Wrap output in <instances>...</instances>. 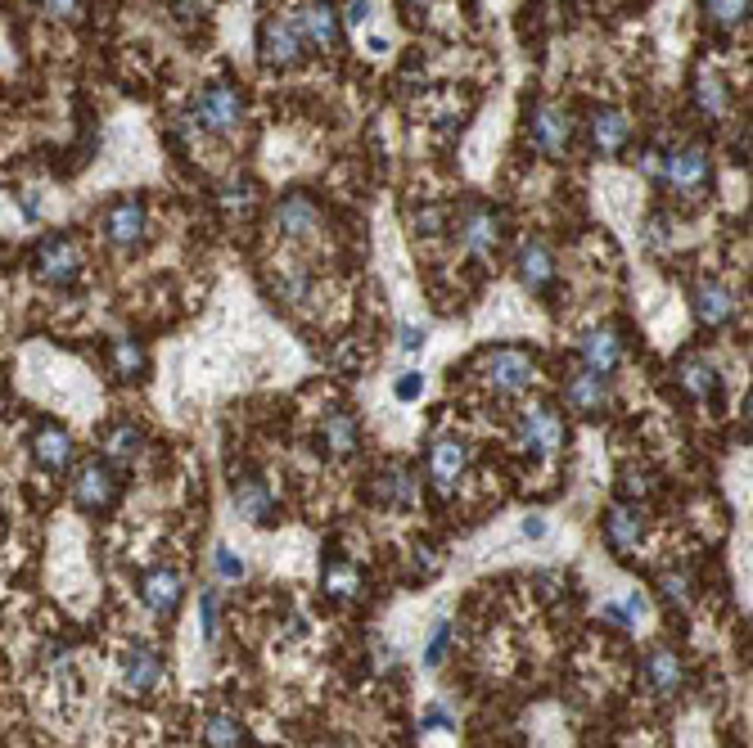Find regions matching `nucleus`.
I'll list each match as a JSON object with an SVG mask.
<instances>
[{
	"instance_id": "nucleus-34",
	"label": "nucleus",
	"mask_w": 753,
	"mask_h": 748,
	"mask_svg": "<svg viewBox=\"0 0 753 748\" xmlns=\"http://www.w3.org/2000/svg\"><path fill=\"white\" fill-rule=\"evenodd\" d=\"M700 10H704V19H709L713 28H722V32L749 23V0H700Z\"/></svg>"
},
{
	"instance_id": "nucleus-2",
	"label": "nucleus",
	"mask_w": 753,
	"mask_h": 748,
	"mask_svg": "<svg viewBox=\"0 0 753 748\" xmlns=\"http://www.w3.org/2000/svg\"><path fill=\"white\" fill-rule=\"evenodd\" d=\"M474 370H478V379H484L488 392H497V397H519V392H528L532 379H537V357H532L528 348L506 344V348H488L484 357H478Z\"/></svg>"
},
{
	"instance_id": "nucleus-35",
	"label": "nucleus",
	"mask_w": 753,
	"mask_h": 748,
	"mask_svg": "<svg viewBox=\"0 0 753 748\" xmlns=\"http://www.w3.org/2000/svg\"><path fill=\"white\" fill-rule=\"evenodd\" d=\"M659 591H663V600H668L672 608H691V604H695V582H691L686 568H668V573L659 577Z\"/></svg>"
},
{
	"instance_id": "nucleus-56",
	"label": "nucleus",
	"mask_w": 753,
	"mask_h": 748,
	"mask_svg": "<svg viewBox=\"0 0 753 748\" xmlns=\"http://www.w3.org/2000/svg\"><path fill=\"white\" fill-rule=\"evenodd\" d=\"M410 6H429V0H410Z\"/></svg>"
},
{
	"instance_id": "nucleus-42",
	"label": "nucleus",
	"mask_w": 753,
	"mask_h": 748,
	"mask_svg": "<svg viewBox=\"0 0 753 748\" xmlns=\"http://www.w3.org/2000/svg\"><path fill=\"white\" fill-rule=\"evenodd\" d=\"M375 6H379V0H348L344 14H338V19H344V23L357 32V28H366V23L375 19Z\"/></svg>"
},
{
	"instance_id": "nucleus-52",
	"label": "nucleus",
	"mask_w": 753,
	"mask_h": 748,
	"mask_svg": "<svg viewBox=\"0 0 753 748\" xmlns=\"http://www.w3.org/2000/svg\"><path fill=\"white\" fill-rule=\"evenodd\" d=\"M375 658H379V667H393V663H397V649H393L388 641H375Z\"/></svg>"
},
{
	"instance_id": "nucleus-49",
	"label": "nucleus",
	"mask_w": 753,
	"mask_h": 748,
	"mask_svg": "<svg viewBox=\"0 0 753 748\" xmlns=\"http://www.w3.org/2000/svg\"><path fill=\"white\" fill-rule=\"evenodd\" d=\"M420 730H456V717H447L442 708H429V713L420 717Z\"/></svg>"
},
{
	"instance_id": "nucleus-45",
	"label": "nucleus",
	"mask_w": 753,
	"mask_h": 748,
	"mask_svg": "<svg viewBox=\"0 0 753 748\" xmlns=\"http://www.w3.org/2000/svg\"><path fill=\"white\" fill-rule=\"evenodd\" d=\"M645 244H650V248H668V244H672V222H668L663 213H654V217L645 222Z\"/></svg>"
},
{
	"instance_id": "nucleus-29",
	"label": "nucleus",
	"mask_w": 753,
	"mask_h": 748,
	"mask_svg": "<svg viewBox=\"0 0 753 748\" xmlns=\"http://www.w3.org/2000/svg\"><path fill=\"white\" fill-rule=\"evenodd\" d=\"M141 451H145V429L141 424H131V420H113L104 433H100V455L109 460V464H135L141 460Z\"/></svg>"
},
{
	"instance_id": "nucleus-21",
	"label": "nucleus",
	"mask_w": 753,
	"mask_h": 748,
	"mask_svg": "<svg viewBox=\"0 0 753 748\" xmlns=\"http://www.w3.org/2000/svg\"><path fill=\"white\" fill-rule=\"evenodd\" d=\"M587 131H591V150H596L600 158H619V154L632 145V117H628L623 109H613V104L596 109L591 122H587Z\"/></svg>"
},
{
	"instance_id": "nucleus-47",
	"label": "nucleus",
	"mask_w": 753,
	"mask_h": 748,
	"mask_svg": "<svg viewBox=\"0 0 753 748\" xmlns=\"http://www.w3.org/2000/svg\"><path fill=\"white\" fill-rule=\"evenodd\" d=\"M663 158H668V150H659V145H650V150L641 154V176L659 185V176H663Z\"/></svg>"
},
{
	"instance_id": "nucleus-51",
	"label": "nucleus",
	"mask_w": 753,
	"mask_h": 748,
	"mask_svg": "<svg viewBox=\"0 0 753 748\" xmlns=\"http://www.w3.org/2000/svg\"><path fill=\"white\" fill-rule=\"evenodd\" d=\"M416 226H420V235H438V230H442V208H425V213L416 217Z\"/></svg>"
},
{
	"instance_id": "nucleus-14",
	"label": "nucleus",
	"mask_w": 753,
	"mask_h": 748,
	"mask_svg": "<svg viewBox=\"0 0 753 748\" xmlns=\"http://www.w3.org/2000/svg\"><path fill=\"white\" fill-rule=\"evenodd\" d=\"M564 406L573 416H582V420H600L609 406H613V383H609V375H596V370H569V379H564Z\"/></svg>"
},
{
	"instance_id": "nucleus-11",
	"label": "nucleus",
	"mask_w": 753,
	"mask_h": 748,
	"mask_svg": "<svg viewBox=\"0 0 753 748\" xmlns=\"http://www.w3.org/2000/svg\"><path fill=\"white\" fill-rule=\"evenodd\" d=\"M515 280L532 294V298H551L556 285H560V262L551 253V244L541 239H523L519 253H515Z\"/></svg>"
},
{
	"instance_id": "nucleus-5",
	"label": "nucleus",
	"mask_w": 753,
	"mask_h": 748,
	"mask_svg": "<svg viewBox=\"0 0 753 748\" xmlns=\"http://www.w3.org/2000/svg\"><path fill=\"white\" fill-rule=\"evenodd\" d=\"M185 122H190L194 131H208V135H231V131H240V122H244V95H240L231 82H208V86L194 95Z\"/></svg>"
},
{
	"instance_id": "nucleus-22",
	"label": "nucleus",
	"mask_w": 753,
	"mask_h": 748,
	"mask_svg": "<svg viewBox=\"0 0 753 748\" xmlns=\"http://www.w3.org/2000/svg\"><path fill=\"white\" fill-rule=\"evenodd\" d=\"M641 682H645L659 699H676L681 690H686V663H681L676 649L659 645V649H650L645 663H641Z\"/></svg>"
},
{
	"instance_id": "nucleus-16",
	"label": "nucleus",
	"mask_w": 753,
	"mask_h": 748,
	"mask_svg": "<svg viewBox=\"0 0 753 748\" xmlns=\"http://www.w3.org/2000/svg\"><path fill=\"white\" fill-rule=\"evenodd\" d=\"M469 469V442L460 433H442L429 442V483L438 492H451Z\"/></svg>"
},
{
	"instance_id": "nucleus-28",
	"label": "nucleus",
	"mask_w": 753,
	"mask_h": 748,
	"mask_svg": "<svg viewBox=\"0 0 753 748\" xmlns=\"http://www.w3.org/2000/svg\"><path fill=\"white\" fill-rule=\"evenodd\" d=\"M320 591H325L334 604H353V600H362V591H366V573H362L353 560H344V555H329L325 568H320Z\"/></svg>"
},
{
	"instance_id": "nucleus-26",
	"label": "nucleus",
	"mask_w": 753,
	"mask_h": 748,
	"mask_svg": "<svg viewBox=\"0 0 753 748\" xmlns=\"http://www.w3.org/2000/svg\"><path fill=\"white\" fill-rule=\"evenodd\" d=\"M691 311H695V320H700L704 329H726V325L735 320L740 303H735V294H731L722 280H700L695 294H691Z\"/></svg>"
},
{
	"instance_id": "nucleus-37",
	"label": "nucleus",
	"mask_w": 753,
	"mask_h": 748,
	"mask_svg": "<svg viewBox=\"0 0 753 748\" xmlns=\"http://www.w3.org/2000/svg\"><path fill=\"white\" fill-rule=\"evenodd\" d=\"M217 623H222V600H217V591H203L199 595V632H203V641H217Z\"/></svg>"
},
{
	"instance_id": "nucleus-39",
	"label": "nucleus",
	"mask_w": 753,
	"mask_h": 748,
	"mask_svg": "<svg viewBox=\"0 0 753 748\" xmlns=\"http://www.w3.org/2000/svg\"><path fill=\"white\" fill-rule=\"evenodd\" d=\"M447 645H451V623L438 618V623H434V636H429V645H425V667H442Z\"/></svg>"
},
{
	"instance_id": "nucleus-24",
	"label": "nucleus",
	"mask_w": 753,
	"mask_h": 748,
	"mask_svg": "<svg viewBox=\"0 0 753 748\" xmlns=\"http://www.w3.org/2000/svg\"><path fill=\"white\" fill-rule=\"evenodd\" d=\"M276 230L285 239H312L320 230V203L307 194V189H289L281 203H276Z\"/></svg>"
},
{
	"instance_id": "nucleus-15",
	"label": "nucleus",
	"mask_w": 753,
	"mask_h": 748,
	"mask_svg": "<svg viewBox=\"0 0 753 748\" xmlns=\"http://www.w3.org/2000/svg\"><path fill=\"white\" fill-rule=\"evenodd\" d=\"M600 532H604V546H609L613 555H619V560H632L637 546L645 541V514H641V505L613 501V505L604 510V519H600Z\"/></svg>"
},
{
	"instance_id": "nucleus-41",
	"label": "nucleus",
	"mask_w": 753,
	"mask_h": 748,
	"mask_svg": "<svg viewBox=\"0 0 753 748\" xmlns=\"http://www.w3.org/2000/svg\"><path fill=\"white\" fill-rule=\"evenodd\" d=\"M167 10L181 19V23H199L213 14V0H167Z\"/></svg>"
},
{
	"instance_id": "nucleus-44",
	"label": "nucleus",
	"mask_w": 753,
	"mask_h": 748,
	"mask_svg": "<svg viewBox=\"0 0 753 748\" xmlns=\"http://www.w3.org/2000/svg\"><path fill=\"white\" fill-rule=\"evenodd\" d=\"M416 573L420 577H438L442 573V555H438V546H429V541H420V546H416Z\"/></svg>"
},
{
	"instance_id": "nucleus-20",
	"label": "nucleus",
	"mask_w": 753,
	"mask_h": 748,
	"mask_svg": "<svg viewBox=\"0 0 753 748\" xmlns=\"http://www.w3.org/2000/svg\"><path fill=\"white\" fill-rule=\"evenodd\" d=\"M181 600H185V577L176 568L159 564L150 573H141V604L150 608L154 618H172L181 608Z\"/></svg>"
},
{
	"instance_id": "nucleus-13",
	"label": "nucleus",
	"mask_w": 753,
	"mask_h": 748,
	"mask_svg": "<svg viewBox=\"0 0 753 748\" xmlns=\"http://www.w3.org/2000/svg\"><path fill=\"white\" fill-rule=\"evenodd\" d=\"M370 496L384 510H416V501H420V469H410L401 460H388L384 469L370 473Z\"/></svg>"
},
{
	"instance_id": "nucleus-43",
	"label": "nucleus",
	"mask_w": 753,
	"mask_h": 748,
	"mask_svg": "<svg viewBox=\"0 0 753 748\" xmlns=\"http://www.w3.org/2000/svg\"><path fill=\"white\" fill-rule=\"evenodd\" d=\"M425 338H429L425 325H397V348H401L406 357H416V352L425 348Z\"/></svg>"
},
{
	"instance_id": "nucleus-48",
	"label": "nucleus",
	"mask_w": 753,
	"mask_h": 748,
	"mask_svg": "<svg viewBox=\"0 0 753 748\" xmlns=\"http://www.w3.org/2000/svg\"><path fill=\"white\" fill-rule=\"evenodd\" d=\"M731 163H749V122H740L735 131H731Z\"/></svg>"
},
{
	"instance_id": "nucleus-32",
	"label": "nucleus",
	"mask_w": 753,
	"mask_h": 748,
	"mask_svg": "<svg viewBox=\"0 0 753 748\" xmlns=\"http://www.w3.org/2000/svg\"><path fill=\"white\" fill-rule=\"evenodd\" d=\"M203 748H248V730L235 717H203Z\"/></svg>"
},
{
	"instance_id": "nucleus-10",
	"label": "nucleus",
	"mask_w": 753,
	"mask_h": 748,
	"mask_svg": "<svg viewBox=\"0 0 753 748\" xmlns=\"http://www.w3.org/2000/svg\"><path fill=\"white\" fill-rule=\"evenodd\" d=\"M303 50H307V45H303L294 19L266 14V19L257 23V63L271 68V73H285V68H294V63L303 59Z\"/></svg>"
},
{
	"instance_id": "nucleus-54",
	"label": "nucleus",
	"mask_w": 753,
	"mask_h": 748,
	"mask_svg": "<svg viewBox=\"0 0 753 748\" xmlns=\"http://www.w3.org/2000/svg\"><path fill=\"white\" fill-rule=\"evenodd\" d=\"M523 536H528V541H541V536H546V523H541V519H528V523H523Z\"/></svg>"
},
{
	"instance_id": "nucleus-25",
	"label": "nucleus",
	"mask_w": 753,
	"mask_h": 748,
	"mask_svg": "<svg viewBox=\"0 0 753 748\" xmlns=\"http://www.w3.org/2000/svg\"><path fill=\"white\" fill-rule=\"evenodd\" d=\"M676 388L686 392V397H695V401H722V370L709 361V357H700V352H686L676 361Z\"/></svg>"
},
{
	"instance_id": "nucleus-31",
	"label": "nucleus",
	"mask_w": 753,
	"mask_h": 748,
	"mask_svg": "<svg viewBox=\"0 0 753 748\" xmlns=\"http://www.w3.org/2000/svg\"><path fill=\"white\" fill-rule=\"evenodd\" d=\"M691 91H695V109H700V117H704V122H722V117H726V109H731V91H726L722 73H713V68H700Z\"/></svg>"
},
{
	"instance_id": "nucleus-3",
	"label": "nucleus",
	"mask_w": 753,
	"mask_h": 748,
	"mask_svg": "<svg viewBox=\"0 0 753 748\" xmlns=\"http://www.w3.org/2000/svg\"><path fill=\"white\" fill-rule=\"evenodd\" d=\"M82 244L73 235H41L37 248H32V276L45 285V289H73L78 276H82Z\"/></svg>"
},
{
	"instance_id": "nucleus-50",
	"label": "nucleus",
	"mask_w": 753,
	"mask_h": 748,
	"mask_svg": "<svg viewBox=\"0 0 753 748\" xmlns=\"http://www.w3.org/2000/svg\"><path fill=\"white\" fill-rule=\"evenodd\" d=\"M600 614H604V618H609L613 627H623V632H628V627H637V618L628 614V608H623V604H604V608H600Z\"/></svg>"
},
{
	"instance_id": "nucleus-12",
	"label": "nucleus",
	"mask_w": 753,
	"mask_h": 748,
	"mask_svg": "<svg viewBox=\"0 0 753 748\" xmlns=\"http://www.w3.org/2000/svg\"><path fill=\"white\" fill-rule=\"evenodd\" d=\"M28 455L41 473H68V464H73V455H78V442L59 420H37L32 433H28Z\"/></svg>"
},
{
	"instance_id": "nucleus-6",
	"label": "nucleus",
	"mask_w": 753,
	"mask_h": 748,
	"mask_svg": "<svg viewBox=\"0 0 753 748\" xmlns=\"http://www.w3.org/2000/svg\"><path fill=\"white\" fill-rule=\"evenodd\" d=\"M659 185L676 198H700L709 185H713V158L704 145H681V150H668L663 158V176Z\"/></svg>"
},
{
	"instance_id": "nucleus-1",
	"label": "nucleus",
	"mask_w": 753,
	"mask_h": 748,
	"mask_svg": "<svg viewBox=\"0 0 753 748\" xmlns=\"http://www.w3.org/2000/svg\"><path fill=\"white\" fill-rule=\"evenodd\" d=\"M122 488H126V483H122V469L109 464L104 455H95V460H87V464L73 469L68 496H73V505H78L82 514L100 519V514H109V510L122 501Z\"/></svg>"
},
{
	"instance_id": "nucleus-27",
	"label": "nucleus",
	"mask_w": 753,
	"mask_h": 748,
	"mask_svg": "<svg viewBox=\"0 0 753 748\" xmlns=\"http://www.w3.org/2000/svg\"><path fill=\"white\" fill-rule=\"evenodd\" d=\"M159 676H163V654H159L154 645L135 641V645L122 654V690L150 695V690L159 686Z\"/></svg>"
},
{
	"instance_id": "nucleus-19",
	"label": "nucleus",
	"mask_w": 753,
	"mask_h": 748,
	"mask_svg": "<svg viewBox=\"0 0 753 748\" xmlns=\"http://www.w3.org/2000/svg\"><path fill=\"white\" fill-rule=\"evenodd\" d=\"M294 28H298L303 45H312V50H334L338 37H344V19H338V10L329 6V0H307V6L294 14Z\"/></svg>"
},
{
	"instance_id": "nucleus-17",
	"label": "nucleus",
	"mask_w": 753,
	"mask_h": 748,
	"mask_svg": "<svg viewBox=\"0 0 753 748\" xmlns=\"http://www.w3.org/2000/svg\"><path fill=\"white\" fill-rule=\"evenodd\" d=\"M623 357H628L623 334L613 329V325H596V329H587V334L578 338V361H582V370L613 375V370L623 366Z\"/></svg>"
},
{
	"instance_id": "nucleus-40",
	"label": "nucleus",
	"mask_w": 753,
	"mask_h": 748,
	"mask_svg": "<svg viewBox=\"0 0 753 748\" xmlns=\"http://www.w3.org/2000/svg\"><path fill=\"white\" fill-rule=\"evenodd\" d=\"M393 397H397V401H420V397H425V375H420V370H401V375L393 379Z\"/></svg>"
},
{
	"instance_id": "nucleus-53",
	"label": "nucleus",
	"mask_w": 753,
	"mask_h": 748,
	"mask_svg": "<svg viewBox=\"0 0 753 748\" xmlns=\"http://www.w3.org/2000/svg\"><path fill=\"white\" fill-rule=\"evenodd\" d=\"M19 208H23V217H28V222H37V217H41V203H37L32 194H23V198H19Z\"/></svg>"
},
{
	"instance_id": "nucleus-38",
	"label": "nucleus",
	"mask_w": 753,
	"mask_h": 748,
	"mask_svg": "<svg viewBox=\"0 0 753 748\" xmlns=\"http://www.w3.org/2000/svg\"><path fill=\"white\" fill-rule=\"evenodd\" d=\"M213 573H217L222 582H244V577H248V564H244L231 546H217V551H213Z\"/></svg>"
},
{
	"instance_id": "nucleus-33",
	"label": "nucleus",
	"mask_w": 753,
	"mask_h": 748,
	"mask_svg": "<svg viewBox=\"0 0 753 748\" xmlns=\"http://www.w3.org/2000/svg\"><path fill=\"white\" fill-rule=\"evenodd\" d=\"M217 203L226 213H253V203H257V185L248 181V176H231V181H222L217 185Z\"/></svg>"
},
{
	"instance_id": "nucleus-30",
	"label": "nucleus",
	"mask_w": 753,
	"mask_h": 748,
	"mask_svg": "<svg viewBox=\"0 0 753 748\" xmlns=\"http://www.w3.org/2000/svg\"><path fill=\"white\" fill-rule=\"evenodd\" d=\"M104 361H109L113 379H122V383H141L150 375V352L141 338H109Z\"/></svg>"
},
{
	"instance_id": "nucleus-23",
	"label": "nucleus",
	"mask_w": 753,
	"mask_h": 748,
	"mask_svg": "<svg viewBox=\"0 0 753 748\" xmlns=\"http://www.w3.org/2000/svg\"><path fill=\"white\" fill-rule=\"evenodd\" d=\"M231 501H235V510H240V519H248V523H257V527H271L276 523V496H271V488H266V479L262 473H240V479L231 483Z\"/></svg>"
},
{
	"instance_id": "nucleus-9",
	"label": "nucleus",
	"mask_w": 753,
	"mask_h": 748,
	"mask_svg": "<svg viewBox=\"0 0 753 748\" xmlns=\"http://www.w3.org/2000/svg\"><path fill=\"white\" fill-rule=\"evenodd\" d=\"M456 244L478 262L497 257V248H501V213L488 208V203H465L460 217H456Z\"/></svg>"
},
{
	"instance_id": "nucleus-7",
	"label": "nucleus",
	"mask_w": 753,
	"mask_h": 748,
	"mask_svg": "<svg viewBox=\"0 0 753 748\" xmlns=\"http://www.w3.org/2000/svg\"><path fill=\"white\" fill-rule=\"evenodd\" d=\"M100 235L113 244V248H141L145 239H150V208H145V198H135V194H118L113 203H104V213H100Z\"/></svg>"
},
{
	"instance_id": "nucleus-8",
	"label": "nucleus",
	"mask_w": 753,
	"mask_h": 748,
	"mask_svg": "<svg viewBox=\"0 0 753 748\" xmlns=\"http://www.w3.org/2000/svg\"><path fill=\"white\" fill-rule=\"evenodd\" d=\"M528 145H532L541 158L560 163V158L569 154V145H573V117H569V109H560V104H551V100L532 104V109H528Z\"/></svg>"
},
{
	"instance_id": "nucleus-55",
	"label": "nucleus",
	"mask_w": 753,
	"mask_h": 748,
	"mask_svg": "<svg viewBox=\"0 0 753 748\" xmlns=\"http://www.w3.org/2000/svg\"><path fill=\"white\" fill-rule=\"evenodd\" d=\"M6 536H10V510H6V501H0V546H6Z\"/></svg>"
},
{
	"instance_id": "nucleus-36",
	"label": "nucleus",
	"mask_w": 753,
	"mask_h": 748,
	"mask_svg": "<svg viewBox=\"0 0 753 748\" xmlns=\"http://www.w3.org/2000/svg\"><path fill=\"white\" fill-rule=\"evenodd\" d=\"M650 492H654V483H650V473H645V469H623V479H619V496H623V505H641Z\"/></svg>"
},
{
	"instance_id": "nucleus-18",
	"label": "nucleus",
	"mask_w": 753,
	"mask_h": 748,
	"mask_svg": "<svg viewBox=\"0 0 753 748\" xmlns=\"http://www.w3.org/2000/svg\"><path fill=\"white\" fill-rule=\"evenodd\" d=\"M316 442L334 460L357 455L362 451V420H357V411H348V406H334V411H325L320 424H316Z\"/></svg>"
},
{
	"instance_id": "nucleus-46",
	"label": "nucleus",
	"mask_w": 753,
	"mask_h": 748,
	"mask_svg": "<svg viewBox=\"0 0 753 748\" xmlns=\"http://www.w3.org/2000/svg\"><path fill=\"white\" fill-rule=\"evenodd\" d=\"M37 6L50 14V19H78L87 10V0H37Z\"/></svg>"
},
{
	"instance_id": "nucleus-4",
	"label": "nucleus",
	"mask_w": 753,
	"mask_h": 748,
	"mask_svg": "<svg viewBox=\"0 0 753 748\" xmlns=\"http://www.w3.org/2000/svg\"><path fill=\"white\" fill-rule=\"evenodd\" d=\"M515 442L532 460H551L564 447V416L551 401H523L519 416H515Z\"/></svg>"
}]
</instances>
